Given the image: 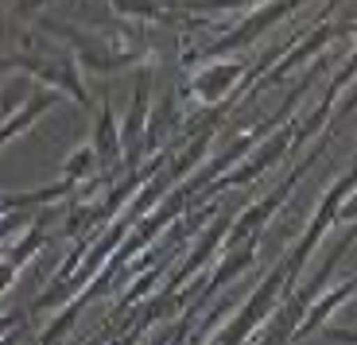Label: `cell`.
<instances>
[{
    "label": "cell",
    "mask_w": 357,
    "mask_h": 345,
    "mask_svg": "<svg viewBox=\"0 0 357 345\" xmlns=\"http://www.w3.org/2000/svg\"><path fill=\"white\" fill-rule=\"evenodd\" d=\"M354 237H357V222H349V229L342 233V240L331 248V252H326V260L319 264L314 279H311V284H295L291 291L276 302V310L264 319V326L252 334V345H295V326H299V319H303V310L311 307V299L322 291V287L331 284L334 264L346 256V248L354 245Z\"/></svg>",
    "instance_id": "obj_1"
},
{
    "label": "cell",
    "mask_w": 357,
    "mask_h": 345,
    "mask_svg": "<svg viewBox=\"0 0 357 345\" xmlns=\"http://www.w3.org/2000/svg\"><path fill=\"white\" fill-rule=\"evenodd\" d=\"M4 70H16L27 74V78L43 82L47 89H59L63 98H70L74 105L89 109V89L86 78H82V66L70 51H54V47H27V51H12V54H0V74Z\"/></svg>",
    "instance_id": "obj_2"
},
{
    "label": "cell",
    "mask_w": 357,
    "mask_h": 345,
    "mask_svg": "<svg viewBox=\"0 0 357 345\" xmlns=\"http://www.w3.org/2000/svg\"><path fill=\"white\" fill-rule=\"evenodd\" d=\"M47 31L63 39L70 47V54L78 59L82 70H93V74H116V70H128L136 62H144L148 47L144 43H116V39H105V36H93L86 27H74V24H63V20H43Z\"/></svg>",
    "instance_id": "obj_3"
},
{
    "label": "cell",
    "mask_w": 357,
    "mask_h": 345,
    "mask_svg": "<svg viewBox=\"0 0 357 345\" xmlns=\"http://www.w3.org/2000/svg\"><path fill=\"white\" fill-rule=\"evenodd\" d=\"M342 31H354V24H346V20L334 16V20H322V24H314L311 31H303V36H295V43H291V47H287V51L276 59V66H268V70L260 74V78H257V82H252V86L241 93V101H245V98H257L260 89L280 86V82H284L291 70H299L303 62L319 59V54L326 51V47H331L334 39L342 36Z\"/></svg>",
    "instance_id": "obj_4"
},
{
    "label": "cell",
    "mask_w": 357,
    "mask_h": 345,
    "mask_svg": "<svg viewBox=\"0 0 357 345\" xmlns=\"http://www.w3.org/2000/svg\"><path fill=\"white\" fill-rule=\"evenodd\" d=\"M291 132H295L291 121H284V124H280V132H268L264 140L249 151V160H241L237 167H229L225 175H218L214 183L206 186V190H229V186H252V183H260L268 171L276 167V163H284L287 155H291Z\"/></svg>",
    "instance_id": "obj_5"
},
{
    "label": "cell",
    "mask_w": 357,
    "mask_h": 345,
    "mask_svg": "<svg viewBox=\"0 0 357 345\" xmlns=\"http://www.w3.org/2000/svg\"><path fill=\"white\" fill-rule=\"evenodd\" d=\"M148 116H152V70H148V66H140V70H136V86H132V101H128L125 121H121V151H125V171L140 167V163L148 160V151H144Z\"/></svg>",
    "instance_id": "obj_6"
},
{
    "label": "cell",
    "mask_w": 357,
    "mask_h": 345,
    "mask_svg": "<svg viewBox=\"0 0 357 345\" xmlns=\"http://www.w3.org/2000/svg\"><path fill=\"white\" fill-rule=\"evenodd\" d=\"M229 222L233 217H218L214 225H206L202 233H198L195 240H190V256H178L175 260V268H171L167 275H163V287H171V291H183V284H190L198 272H202L206 264L214 256H222V240H225V233H229Z\"/></svg>",
    "instance_id": "obj_7"
},
{
    "label": "cell",
    "mask_w": 357,
    "mask_h": 345,
    "mask_svg": "<svg viewBox=\"0 0 357 345\" xmlns=\"http://www.w3.org/2000/svg\"><path fill=\"white\" fill-rule=\"evenodd\" d=\"M89 148L98 155V171H105V183L113 171L125 167V151H121V121L109 98H101L98 116H93V132H89Z\"/></svg>",
    "instance_id": "obj_8"
},
{
    "label": "cell",
    "mask_w": 357,
    "mask_h": 345,
    "mask_svg": "<svg viewBox=\"0 0 357 345\" xmlns=\"http://www.w3.org/2000/svg\"><path fill=\"white\" fill-rule=\"evenodd\" d=\"M357 295V275H349V279H342V284H326L319 295L311 299V307L303 310V319H299V326H295V345H303L307 337H314L326 322H331V314L342 307V302H349Z\"/></svg>",
    "instance_id": "obj_9"
},
{
    "label": "cell",
    "mask_w": 357,
    "mask_h": 345,
    "mask_svg": "<svg viewBox=\"0 0 357 345\" xmlns=\"http://www.w3.org/2000/svg\"><path fill=\"white\" fill-rule=\"evenodd\" d=\"M63 101V93L59 89H47V86H39V89H31V98L24 101V105L16 109V113L8 116V121L0 124V148H8L12 140H20V136L27 132V128H36L39 124V116H47L54 105Z\"/></svg>",
    "instance_id": "obj_10"
},
{
    "label": "cell",
    "mask_w": 357,
    "mask_h": 345,
    "mask_svg": "<svg viewBox=\"0 0 357 345\" xmlns=\"http://www.w3.org/2000/svg\"><path fill=\"white\" fill-rule=\"evenodd\" d=\"M183 121H187V116L178 113L175 93H163V98L152 105V116H148V136H144V151L152 155V151L171 148V140L178 144V136H183Z\"/></svg>",
    "instance_id": "obj_11"
},
{
    "label": "cell",
    "mask_w": 357,
    "mask_h": 345,
    "mask_svg": "<svg viewBox=\"0 0 357 345\" xmlns=\"http://www.w3.org/2000/svg\"><path fill=\"white\" fill-rule=\"evenodd\" d=\"M78 186L66 183V178H54L47 186H36V190H0V217L4 213H16V210H43V206H54L70 198Z\"/></svg>",
    "instance_id": "obj_12"
},
{
    "label": "cell",
    "mask_w": 357,
    "mask_h": 345,
    "mask_svg": "<svg viewBox=\"0 0 357 345\" xmlns=\"http://www.w3.org/2000/svg\"><path fill=\"white\" fill-rule=\"evenodd\" d=\"M59 178H66V183H74L82 190V186H89L93 178H98V155H93V148L89 144H82V148H74L70 155H66V163H63V175Z\"/></svg>",
    "instance_id": "obj_13"
},
{
    "label": "cell",
    "mask_w": 357,
    "mask_h": 345,
    "mask_svg": "<svg viewBox=\"0 0 357 345\" xmlns=\"http://www.w3.org/2000/svg\"><path fill=\"white\" fill-rule=\"evenodd\" d=\"M268 4V0H175V8L183 16H218V12H252Z\"/></svg>",
    "instance_id": "obj_14"
},
{
    "label": "cell",
    "mask_w": 357,
    "mask_h": 345,
    "mask_svg": "<svg viewBox=\"0 0 357 345\" xmlns=\"http://www.w3.org/2000/svg\"><path fill=\"white\" fill-rule=\"evenodd\" d=\"M338 222H357V190L338 206Z\"/></svg>",
    "instance_id": "obj_15"
},
{
    "label": "cell",
    "mask_w": 357,
    "mask_h": 345,
    "mask_svg": "<svg viewBox=\"0 0 357 345\" xmlns=\"http://www.w3.org/2000/svg\"><path fill=\"white\" fill-rule=\"evenodd\" d=\"M16 326H24V310H12V314H0V334H4V330H16Z\"/></svg>",
    "instance_id": "obj_16"
}]
</instances>
